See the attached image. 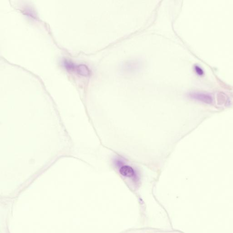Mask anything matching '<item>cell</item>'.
Segmentation results:
<instances>
[{
  "label": "cell",
  "instance_id": "3",
  "mask_svg": "<svg viewBox=\"0 0 233 233\" xmlns=\"http://www.w3.org/2000/svg\"><path fill=\"white\" fill-rule=\"evenodd\" d=\"M191 99L206 104H211L213 102L212 96L207 93L199 92H192L188 94Z\"/></svg>",
  "mask_w": 233,
  "mask_h": 233
},
{
  "label": "cell",
  "instance_id": "2",
  "mask_svg": "<svg viewBox=\"0 0 233 233\" xmlns=\"http://www.w3.org/2000/svg\"><path fill=\"white\" fill-rule=\"evenodd\" d=\"M63 66L68 71H75L81 76L87 77L90 74V71L89 67L84 64L75 65L72 62L66 60L63 62Z\"/></svg>",
  "mask_w": 233,
  "mask_h": 233
},
{
  "label": "cell",
  "instance_id": "1",
  "mask_svg": "<svg viewBox=\"0 0 233 233\" xmlns=\"http://www.w3.org/2000/svg\"><path fill=\"white\" fill-rule=\"evenodd\" d=\"M114 163L119 168L118 171L122 176L129 178L134 182L137 183L139 181V174L132 166L125 164L121 159H115Z\"/></svg>",
  "mask_w": 233,
  "mask_h": 233
},
{
  "label": "cell",
  "instance_id": "4",
  "mask_svg": "<svg viewBox=\"0 0 233 233\" xmlns=\"http://www.w3.org/2000/svg\"><path fill=\"white\" fill-rule=\"evenodd\" d=\"M194 69L197 73L199 75H202L203 74V71L202 69L198 65H196L194 66Z\"/></svg>",
  "mask_w": 233,
  "mask_h": 233
}]
</instances>
